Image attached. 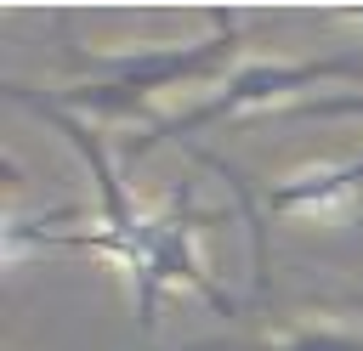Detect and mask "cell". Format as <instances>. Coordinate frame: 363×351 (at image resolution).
<instances>
[{
    "instance_id": "cell-2",
    "label": "cell",
    "mask_w": 363,
    "mask_h": 351,
    "mask_svg": "<svg viewBox=\"0 0 363 351\" xmlns=\"http://www.w3.org/2000/svg\"><path fill=\"white\" fill-rule=\"evenodd\" d=\"M238 11H216L210 34L204 40H187V45H136V51H68L79 74H96L108 85H125V91H142V96H159V91H182V85H199V79H227L233 74V57H238Z\"/></svg>"
},
{
    "instance_id": "cell-3",
    "label": "cell",
    "mask_w": 363,
    "mask_h": 351,
    "mask_svg": "<svg viewBox=\"0 0 363 351\" xmlns=\"http://www.w3.org/2000/svg\"><path fill=\"white\" fill-rule=\"evenodd\" d=\"M193 232H199V215H193V204H187V187H176V198L147 215L142 260H136V272L125 277V283H130V300H136V328H153V323H159V300H164L170 283H187V289H199L216 311H233L227 289L204 272V260H199V249H193Z\"/></svg>"
},
{
    "instance_id": "cell-7",
    "label": "cell",
    "mask_w": 363,
    "mask_h": 351,
    "mask_svg": "<svg viewBox=\"0 0 363 351\" xmlns=\"http://www.w3.org/2000/svg\"><path fill=\"white\" fill-rule=\"evenodd\" d=\"M261 351H363V334H346V328H295Z\"/></svg>"
},
{
    "instance_id": "cell-5",
    "label": "cell",
    "mask_w": 363,
    "mask_h": 351,
    "mask_svg": "<svg viewBox=\"0 0 363 351\" xmlns=\"http://www.w3.org/2000/svg\"><path fill=\"white\" fill-rule=\"evenodd\" d=\"M45 102L68 108V113H108V119H136L142 130L159 125V108L153 96L142 91H125V85H108V79H91V85H74V91H45Z\"/></svg>"
},
{
    "instance_id": "cell-8",
    "label": "cell",
    "mask_w": 363,
    "mask_h": 351,
    "mask_svg": "<svg viewBox=\"0 0 363 351\" xmlns=\"http://www.w3.org/2000/svg\"><path fill=\"white\" fill-rule=\"evenodd\" d=\"M329 17H340V23H357V28H363V6H346V11H329Z\"/></svg>"
},
{
    "instance_id": "cell-1",
    "label": "cell",
    "mask_w": 363,
    "mask_h": 351,
    "mask_svg": "<svg viewBox=\"0 0 363 351\" xmlns=\"http://www.w3.org/2000/svg\"><path fill=\"white\" fill-rule=\"evenodd\" d=\"M329 79H363V57L340 51V57H306V62H289V57L238 62V68L216 85L210 102H199V108H187V113H164L147 136L125 142V159H142V153H153L159 142H193V136L210 130V125H227V119H238V113H250V108H272V102H284V96H295V91H318V85H329Z\"/></svg>"
},
{
    "instance_id": "cell-6",
    "label": "cell",
    "mask_w": 363,
    "mask_h": 351,
    "mask_svg": "<svg viewBox=\"0 0 363 351\" xmlns=\"http://www.w3.org/2000/svg\"><path fill=\"white\" fill-rule=\"evenodd\" d=\"M289 119H363V91H323L284 108Z\"/></svg>"
},
{
    "instance_id": "cell-4",
    "label": "cell",
    "mask_w": 363,
    "mask_h": 351,
    "mask_svg": "<svg viewBox=\"0 0 363 351\" xmlns=\"http://www.w3.org/2000/svg\"><path fill=\"white\" fill-rule=\"evenodd\" d=\"M357 187H363V159L312 164V170H295V176L272 181L261 204H267L272 215H329V209H340Z\"/></svg>"
}]
</instances>
